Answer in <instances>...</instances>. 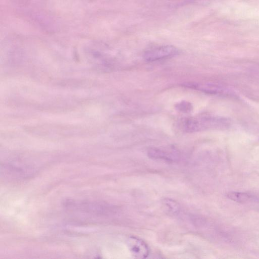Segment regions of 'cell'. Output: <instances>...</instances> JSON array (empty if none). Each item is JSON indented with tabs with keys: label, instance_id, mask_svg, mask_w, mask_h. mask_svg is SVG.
I'll return each instance as SVG.
<instances>
[{
	"label": "cell",
	"instance_id": "cell-1",
	"mask_svg": "<svg viewBox=\"0 0 259 259\" xmlns=\"http://www.w3.org/2000/svg\"><path fill=\"white\" fill-rule=\"evenodd\" d=\"M180 127L185 132L194 133L206 130H225L231 125V121L225 117L203 114L182 119Z\"/></svg>",
	"mask_w": 259,
	"mask_h": 259
},
{
	"label": "cell",
	"instance_id": "cell-2",
	"mask_svg": "<svg viewBox=\"0 0 259 259\" xmlns=\"http://www.w3.org/2000/svg\"><path fill=\"white\" fill-rule=\"evenodd\" d=\"M66 209L92 217H103L113 215L117 211V208L109 204L93 201L67 200L64 202Z\"/></svg>",
	"mask_w": 259,
	"mask_h": 259
},
{
	"label": "cell",
	"instance_id": "cell-3",
	"mask_svg": "<svg viewBox=\"0 0 259 259\" xmlns=\"http://www.w3.org/2000/svg\"><path fill=\"white\" fill-rule=\"evenodd\" d=\"M179 53V49L171 45H165L154 48L146 51L143 55L145 60L154 62L177 56Z\"/></svg>",
	"mask_w": 259,
	"mask_h": 259
},
{
	"label": "cell",
	"instance_id": "cell-4",
	"mask_svg": "<svg viewBox=\"0 0 259 259\" xmlns=\"http://www.w3.org/2000/svg\"><path fill=\"white\" fill-rule=\"evenodd\" d=\"M3 169L1 168L2 175L4 178L10 179H21L26 178L32 173V169L26 166H22L15 164H4Z\"/></svg>",
	"mask_w": 259,
	"mask_h": 259
},
{
	"label": "cell",
	"instance_id": "cell-5",
	"mask_svg": "<svg viewBox=\"0 0 259 259\" xmlns=\"http://www.w3.org/2000/svg\"><path fill=\"white\" fill-rule=\"evenodd\" d=\"M127 246L132 254L136 258H144L149 254L148 246L141 239L131 236L127 240Z\"/></svg>",
	"mask_w": 259,
	"mask_h": 259
},
{
	"label": "cell",
	"instance_id": "cell-6",
	"mask_svg": "<svg viewBox=\"0 0 259 259\" xmlns=\"http://www.w3.org/2000/svg\"><path fill=\"white\" fill-rule=\"evenodd\" d=\"M184 86L192 88L195 90L200 91L201 92L210 94H219V95H228L229 94L228 91L221 87L206 83H186Z\"/></svg>",
	"mask_w": 259,
	"mask_h": 259
},
{
	"label": "cell",
	"instance_id": "cell-7",
	"mask_svg": "<svg viewBox=\"0 0 259 259\" xmlns=\"http://www.w3.org/2000/svg\"><path fill=\"white\" fill-rule=\"evenodd\" d=\"M147 155L152 159H160L166 161H172L176 158L171 154L156 148L149 149L147 152Z\"/></svg>",
	"mask_w": 259,
	"mask_h": 259
},
{
	"label": "cell",
	"instance_id": "cell-8",
	"mask_svg": "<svg viewBox=\"0 0 259 259\" xmlns=\"http://www.w3.org/2000/svg\"><path fill=\"white\" fill-rule=\"evenodd\" d=\"M227 196L233 201L239 203L247 202L254 199L253 195L240 192H230L227 193Z\"/></svg>",
	"mask_w": 259,
	"mask_h": 259
},
{
	"label": "cell",
	"instance_id": "cell-9",
	"mask_svg": "<svg viewBox=\"0 0 259 259\" xmlns=\"http://www.w3.org/2000/svg\"><path fill=\"white\" fill-rule=\"evenodd\" d=\"M163 204L167 207L170 212L174 214H178L180 211L179 204L175 200L166 198L163 200Z\"/></svg>",
	"mask_w": 259,
	"mask_h": 259
},
{
	"label": "cell",
	"instance_id": "cell-10",
	"mask_svg": "<svg viewBox=\"0 0 259 259\" xmlns=\"http://www.w3.org/2000/svg\"><path fill=\"white\" fill-rule=\"evenodd\" d=\"M176 109L183 113H189L192 110V105L191 103L183 101L176 104Z\"/></svg>",
	"mask_w": 259,
	"mask_h": 259
}]
</instances>
